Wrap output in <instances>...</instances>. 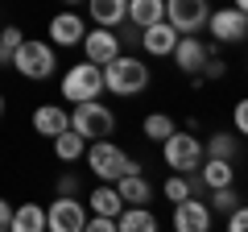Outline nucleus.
Instances as JSON below:
<instances>
[{
    "mask_svg": "<svg viewBox=\"0 0 248 232\" xmlns=\"http://www.w3.org/2000/svg\"><path fill=\"white\" fill-rule=\"evenodd\" d=\"M99 75H104V91H112V96L128 99V96H141L145 87H149L153 71L145 66V58H137V54H116L112 63L99 66Z\"/></svg>",
    "mask_w": 248,
    "mask_h": 232,
    "instance_id": "f257e3e1",
    "label": "nucleus"
},
{
    "mask_svg": "<svg viewBox=\"0 0 248 232\" xmlns=\"http://www.w3.org/2000/svg\"><path fill=\"white\" fill-rule=\"evenodd\" d=\"M83 162H87V170L95 174L99 182H116L120 174H137V170H141V162H137L133 153H124L112 137H95V141H87Z\"/></svg>",
    "mask_w": 248,
    "mask_h": 232,
    "instance_id": "f03ea898",
    "label": "nucleus"
},
{
    "mask_svg": "<svg viewBox=\"0 0 248 232\" xmlns=\"http://www.w3.org/2000/svg\"><path fill=\"white\" fill-rule=\"evenodd\" d=\"M9 66L29 83H46L58 71V54H54V46L46 42V37H21V46L13 50Z\"/></svg>",
    "mask_w": 248,
    "mask_h": 232,
    "instance_id": "7ed1b4c3",
    "label": "nucleus"
},
{
    "mask_svg": "<svg viewBox=\"0 0 248 232\" xmlns=\"http://www.w3.org/2000/svg\"><path fill=\"white\" fill-rule=\"evenodd\" d=\"M58 96L66 99V104H83V99H99L104 96V75H99V66L95 63H75V66H66L62 71V79H58Z\"/></svg>",
    "mask_w": 248,
    "mask_h": 232,
    "instance_id": "20e7f679",
    "label": "nucleus"
},
{
    "mask_svg": "<svg viewBox=\"0 0 248 232\" xmlns=\"http://www.w3.org/2000/svg\"><path fill=\"white\" fill-rule=\"evenodd\" d=\"M161 162H166L174 174H190L203 162V137H195L190 129H174V133L161 141Z\"/></svg>",
    "mask_w": 248,
    "mask_h": 232,
    "instance_id": "39448f33",
    "label": "nucleus"
},
{
    "mask_svg": "<svg viewBox=\"0 0 248 232\" xmlns=\"http://www.w3.org/2000/svg\"><path fill=\"white\" fill-rule=\"evenodd\" d=\"M71 129L83 137V141H95V137H112L116 133V112L99 99H83V104H71Z\"/></svg>",
    "mask_w": 248,
    "mask_h": 232,
    "instance_id": "423d86ee",
    "label": "nucleus"
},
{
    "mask_svg": "<svg viewBox=\"0 0 248 232\" xmlns=\"http://www.w3.org/2000/svg\"><path fill=\"white\" fill-rule=\"evenodd\" d=\"M207 33L215 37L219 46H240L248 37V13L236 9V4H219V9L207 13Z\"/></svg>",
    "mask_w": 248,
    "mask_h": 232,
    "instance_id": "0eeeda50",
    "label": "nucleus"
},
{
    "mask_svg": "<svg viewBox=\"0 0 248 232\" xmlns=\"http://www.w3.org/2000/svg\"><path fill=\"white\" fill-rule=\"evenodd\" d=\"M46 232H87V203L79 195H54L46 207Z\"/></svg>",
    "mask_w": 248,
    "mask_h": 232,
    "instance_id": "6e6552de",
    "label": "nucleus"
},
{
    "mask_svg": "<svg viewBox=\"0 0 248 232\" xmlns=\"http://www.w3.org/2000/svg\"><path fill=\"white\" fill-rule=\"evenodd\" d=\"M83 33H87V21H83V13H75V9L54 13L50 25H46V42H50L54 50H71V46H79Z\"/></svg>",
    "mask_w": 248,
    "mask_h": 232,
    "instance_id": "1a4fd4ad",
    "label": "nucleus"
},
{
    "mask_svg": "<svg viewBox=\"0 0 248 232\" xmlns=\"http://www.w3.org/2000/svg\"><path fill=\"white\" fill-rule=\"evenodd\" d=\"M79 50H83V58H87V63L104 66V63H112L124 46H120V33H116V29H108V25H91L87 33H83Z\"/></svg>",
    "mask_w": 248,
    "mask_h": 232,
    "instance_id": "9d476101",
    "label": "nucleus"
},
{
    "mask_svg": "<svg viewBox=\"0 0 248 232\" xmlns=\"http://www.w3.org/2000/svg\"><path fill=\"white\" fill-rule=\"evenodd\" d=\"M207 13H211V0H166V21L178 33H199L207 25Z\"/></svg>",
    "mask_w": 248,
    "mask_h": 232,
    "instance_id": "9b49d317",
    "label": "nucleus"
},
{
    "mask_svg": "<svg viewBox=\"0 0 248 232\" xmlns=\"http://www.w3.org/2000/svg\"><path fill=\"white\" fill-rule=\"evenodd\" d=\"M211 224H215V212L199 195H186L174 203V228L178 232H207Z\"/></svg>",
    "mask_w": 248,
    "mask_h": 232,
    "instance_id": "f8f14e48",
    "label": "nucleus"
},
{
    "mask_svg": "<svg viewBox=\"0 0 248 232\" xmlns=\"http://www.w3.org/2000/svg\"><path fill=\"white\" fill-rule=\"evenodd\" d=\"M174 42H178V29L170 25L166 17H161V21H153V25H141V29H137V46H141V50L149 54V58H170Z\"/></svg>",
    "mask_w": 248,
    "mask_h": 232,
    "instance_id": "ddd939ff",
    "label": "nucleus"
},
{
    "mask_svg": "<svg viewBox=\"0 0 248 232\" xmlns=\"http://www.w3.org/2000/svg\"><path fill=\"white\" fill-rule=\"evenodd\" d=\"M207 42L199 33H178V42H174V50H170V58H174V66L182 75H199V66L207 63Z\"/></svg>",
    "mask_w": 248,
    "mask_h": 232,
    "instance_id": "4468645a",
    "label": "nucleus"
},
{
    "mask_svg": "<svg viewBox=\"0 0 248 232\" xmlns=\"http://www.w3.org/2000/svg\"><path fill=\"white\" fill-rule=\"evenodd\" d=\"M29 125H33L37 137H58L62 129H71V108H62V104H37Z\"/></svg>",
    "mask_w": 248,
    "mask_h": 232,
    "instance_id": "2eb2a0df",
    "label": "nucleus"
},
{
    "mask_svg": "<svg viewBox=\"0 0 248 232\" xmlns=\"http://www.w3.org/2000/svg\"><path fill=\"white\" fill-rule=\"evenodd\" d=\"M116 232H157V215L149 203H124L116 212Z\"/></svg>",
    "mask_w": 248,
    "mask_h": 232,
    "instance_id": "dca6fc26",
    "label": "nucleus"
},
{
    "mask_svg": "<svg viewBox=\"0 0 248 232\" xmlns=\"http://www.w3.org/2000/svg\"><path fill=\"white\" fill-rule=\"evenodd\" d=\"M199 182H203V191L232 187V182H236V166H232V158H203V162H199Z\"/></svg>",
    "mask_w": 248,
    "mask_h": 232,
    "instance_id": "f3484780",
    "label": "nucleus"
},
{
    "mask_svg": "<svg viewBox=\"0 0 248 232\" xmlns=\"http://www.w3.org/2000/svg\"><path fill=\"white\" fill-rule=\"evenodd\" d=\"M87 9H91V25L120 29L128 17V0H87Z\"/></svg>",
    "mask_w": 248,
    "mask_h": 232,
    "instance_id": "a211bd4d",
    "label": "nucleus"
},
{
    "mask_svg": "<svg viewBox=\"0 0 248 232\" xmlns=\"http://www.w3.org/2000/svg\"><path fill=\"white\" fill-rule=\"evenodd\" d=\"M9 232H46V207L42 203H17Z\"/></svg>",
    "mask_w": 248,
    "mask_h": 232,
    "instance_id": "6ab92c4d",
    "label": "nucleus"
},
{
    "mask_svg": "<svg viewBox=\"0 0 248 232\" xmlns=\"http://www.w3.org/2000/svg\"><path fill=\"white\" fill-rule=\"evenodd\" d=\"M50 145H54V158L58 162H66V166H75V162H83V149H87V141H83L75 129H62L58 137H50Z\"/></svg>",
    "mask_w": 248,
    "mask_h": 232,
    "instance_id": "aec40b11",
    "label": "nucleus"
},
{
    "mask_svg": "<svg viewBox=\"0 0 248 232\" xmlns=\"http://www.w3.org/2000/svg\"><path fill=\"white\" fill-rule=\"evenodd\" d=\"M116 191H120L124 203H149L153 199V187H149V179H145L141 170H137V174H120V179H116Z\"/></svg>",
    "mask_w": 248,
    "mask_h": 232,
    "instance_id": "412c9836",
    "label": "nucleus"
},
{
    "mask_svg": "<svg viewBox=\"0 0 248 232\" xmlns=\"http://www.w3.org/2000/svg\"><path fill=\"white\" fill-rule=\"evenodd\" d=\"M166 17V0H128V25H153V21H161Z\"/></svg>",
    "mask_w": 248,
    "mask_h": 232,
    "instance_id": "4be33fe9",
    "label": "nucleus"
},
{
    "mask_svg": "<svg viewBox=\"0 0 248 232\" xmlns=\"http://www.w3.org/2000/svg\"><path fill=\"white\" fill-rule=\"evenodd\" d=\"M120 207H124V199H120V191H116V182H99V187L91 191V212L95 215H112L116 220Z\"/></svg>",
    "mask_w": 248,
    "mask_h": 232,
    "instance_id": "5701e85b",
    "label": "nucleus"
},
{
    "mask_svg": "<svg viewBox=\"0 0 248 232\" xmlns=\"http://www.w3.org/2000/svg\"><path fill=\"white\" fill-rule=\"evenodd\" d=\"M174 129H178V125H174V116H166V112H149V116L141 120V133L149 137L153 145H161L170 133H174Z\"/></svg>",
    "mask_w": 248,
    "mask_h": 232,
    "instance_id": "b1692460",
    "label": "nucleus"
},
{
    "mask_svg": "<svg viewBox=\"0 0 248 232\" xmlns=\"http://www.w3.org/2000/svg\"><path fill=\"white\" fill-rule=\"evenodd\" d=\"M236 149H240V137L232 133H211L203 141V158H236Z\"/></svg>",
    "mask_w": 248,
    "mask_h": 232,
    "instance_id": "393cba45",
    "label": "nucleus"
},
{
    "mask_svg": "<svg viewBox=\"0 0 248 232\" xmlns=\"http://www.w3.org/2000/svg\"><path fill=\"white\" fill-rule=\"evenodd\" d=\"M207 207H211V212H219V215H228L232 207H240V191H236V187H215L211 199H207Z\"/></svg>",
    "mask_w": 248,
    "mask_h": 232,
    "instance_id": "a878e982",
    "label": "nucleus"
},
{
    "mask_svg": "<svg viewBox=\"0 0 248 232\" xmlns=\"http://www.w3.org/2000/svg\"><path fill=\"white\" fill-rule=\"evenodd\" d=\"M21 25H4L0 29V66H9V58H13V50L21 46Z\"/></svg>",
    "mask_w": 248,
    "mask_h": 232,
    "instance_id": "bb28decb",
    "label": "nucleus"
},
{
    "mask_svg": "<svg viewBox=\"0 0 248 232\" xmlns=\"http://www.w3.org/2000/svg\"><path fill=\"white\" fill-rule=\"evenodd\" d=\"M228 71H232V66L223 63V58H215V54H207V63L199 66V79H203V83H219V79H228Z\"/></svg>",
    "mask_w": 248,
    "mask_h": 232,
    "instance_id": "cd10ccee",
    "label": "nucleus"
},
{
    "mask_svg": "<svg viewBox=\"0 0 248 232\" xmlns=\"http://www.w3.org/2000/svg\"><path fill=\"white\" fill-rule=\"evenodd\" d=\"M161 195H166L170 203L186 199V195H190V179H186V174H170V179H166V187H161Z\"/></svg>",
    "mask_w": 248,
    "mask_h": 232,
    "instance_id": "c85d7f7f",
    "label": "nucleus"
},
{
    "mask_svg": "<svg viewBox=\"0 0 248 232\" xmlns=\"http://www.w3.org/2000/svg\"><path fill=\"white\" fill-rule=\"evenodd\" d=\"M79 191H83V179H79V174H58L54 195H79Z\"/></svg>",
    "mask_w": 248,
    "mask_h": 232,
    "instance_id": "c756f323",
    "label": "nucleus"
},
{
    "mask_svg": "<svg viewBox=\"0 0 248 232\" xmlns=\"http://www.w3.org/2000/svg\"><path fill=\"white\" fill-rule=\"evenodd\" d=\"M232 125H236V137L248 133V104L244 99H236V108H232Z\"/></svg>",
    "mask_w": 248,
    "mask_h": 232,
    "instance_id": "7c9ffc66",
    "label": "nucleus"
},
{
    "mask_svg": "<svg viewBox=\"0 0 248 232\" xmlns=\"http://www.w3.org/2000/svg\"><path fill=\"white\" fill-rule=\"evenodd\" d=\"M87 228H91V232H116V220H112V215H95V212H87Z\"/></svg>",
    "mask_w": 248,
    "mask_h": 232,
    "instance_id": "2f4dec72",
    "label": "nucleus"
},
{
    "mask_svg": "<svg viewBox=\"0 0 248 232\" xmlns=\"http://www.w3.org/2000/svg\"><path fill=\"white\" fill-rule=\"evenodd\" d=\"M244 224H248V215H244V203H240V207H232V212H228V228H232V232H240Z\"/></svg>",
    "mask_w": 248,
    "mask_h": 232,
    "instance_id": "473e14b6",
    "label": "nucleus"
},
{
    "mask_svg": "<svg viewBox=\"0 0 248 232\" xmlns=\"http://www.w3.org/2000/svg\"><path fill=\"white\" fill-rule=\"evenodd\" d=\"M9 220H13V203L0 195V232H9Z\"/></svg>",
    "mask_w": 248,
    "mask_h": 232,
    "instance_id": "72a5a7b5",
    "label": "nucleus"
},
{
    "mask_svg": "<svg viewBox=\"0 0 248 232\" xmlns=\"http://www.w3.org/2000/svg\"><path fill=\"white\" fill-rule=\"evenodd\" d=\"M232 4H236V9H244V13H248V0H232Z\"/></svg>",
    "mask_w": 248,
    "mask_h": 232,
    "instance_id": "f704fd0d",
    "label": "nucleus"
},
{
    "mask_svg": "<svg viewBox=\"0 0 248 232\" xmlns=\"http://www.w3.org/2000/svg\"><path fill=\"white\" fill-rule=\"evenodd\" d=\"M0 116H4V91H0Z\"/></svg>",
    "mask_w": 248,
    "mask_h": 232,
    "instance_id": "c9c22d12",
    "label": "nucleus"
},
{
    "mask_svg": "<svg viewBox=\"0 0 248 232\" xmlns=\"http://www.w3.org/2000/svg\"><path fill=\"white\" fill-rule=\"evenodd\" d=\"M62 4H83V0H62Z\"/></svg>",
    "mask_w": 248,
    "mask_h": 232,
    "instance_id": "e433bc0d",
    "label": "nucleus"
}]
</instances>
